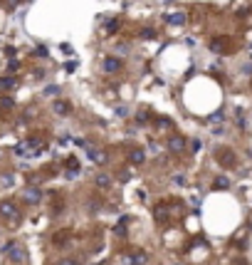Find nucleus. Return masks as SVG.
Instances as JSON below:
<instances>
[{
  "mask_svg": "<svg viewBox=\"0 0 252 265\" xmlns=\"http://www.w3.org/2000/svg\"><path fill=\"white\" fill-rule=\"evenodd\" d=\"M166 149H168L173 156H180V154H185V149H188V139H185L183 134H171V136L166 139Z\"/></svg>",
  "mask_w": 252,
  "mask_h": 265,
  "instance_id": "39448f33",
  "label": "nucleus"
},
{
  "mask_svg": "<svg viewBox=\"0 0 252 265\" xmlns=\"http://www.w3.org/2000/svg\"><path fill=\"white\" fill-rule=\"evenodd\" d=\"M153 221H156V223H161V225H166V223L171 221V203L158 201V203L153 206Z\"/></svg>",
  "mask_w": 252,
  "mask_h": 265,
  "instance_id": "0eeeda50",
  "label": "nucleus"
},
{
  "mask_svg": "<svg viewBox=\"0 0 252 265\" xmlns=\"http://www.w3.org/2000/svg\"><path fill=\"white\" fill-rule=\"evenodd\" d=\"M3 255H8V260L15 263V265H23V263L28 260V250H25V245L18 243V240H8V243L3 245Z\"/></svg>",
  "mask_w": 252,
  "mask_h": 265,
  "instance_id": "7ed1b4c3",
  "label": "nucleus"
},
{
  "mask_svg": "<svg viewBox=\"0 0 252 265\" xmlns=\"http://www.w3.org/2000/svg\"><path fill=\"white\" fill-rule=\"evenodd\" d=\"M13 183H15V176H13V174H3V176H0V186L8 188V186H13Z\"/></svg>",
  "mask_w": 252,
  "mask_h": 265,
  "instance_id": "4be33fe9",
  "label": "nucleus"
},
{
  "mask_svg": "<svg viewBox=\"0 0 252 265\" xmlns=\"http://www.w3.org/2000/svg\"><path fill=\"white\" fill-rule=\"evenodd\" d=\"M57 265H79V263H77L74 258H62V260H60Z\"/></svg>",
  "mask_w": 252,
  "mask_h": 265,
  "instance_id": "393cba45",
  "label": "nucleus"
},
{
  "mask_svg": "<svg viewBox=\"0 0 252 265\" xmlns=\"http://www.w3.org/2000/svg\"><path fill=\"white\" fill-rule=\"evenodd\" d=\"M156 127H158V129H171V119H168V117H158V119H156Z\"/></svg>",
  "mask_w": 252,
  "mask_h": 265,
  "instance_id": "5701e85b",
  "label": "nucleus"
},
{
  "mask_svg": "<svg viewBox=\"0 0 252 265\" xmlns=\"http://www.w3.org/2000/svg\"><path fill=\"white\" fill-rule=\"evenodd\" d=\"M146 260H148V255H146L144 250H136L134 255H126V263H129V265H146Z\"/></svg>",
  "mask_w": 252,
  "mask_h": 265,
  "instance_id": "2eb2a0df",
  "label": "nucleus"
},
{
  "mask_svg": "<svg viewBox=\"0 0 252 265\" xmlns=\"http://www.w3.org/2000/svg\"><path fill=\"white\" fill-rule=\"evenodd\" d=\"M136 122H139V127H144V124L153 122V117H151V112H148V109H141V112L136 114Z\"/></svg>",
  "mask_w": 252,
  "mask_h": 265,
  "instance_id": "6ab92c4d",
  "label": "nucleus"
},
{
  "mask_svg": "<svg viewBox=\"0 0 252 265\" xmlns=\"http://www.w3.org/2000/svg\"><path fill=\"white\" fill-rule=\"evenodd\" d=\"M52 112L60 114V117H67V114L72 112V104H70L67 99H55V102H52Z\"/></svg>",
  "mask_w": 252,
  "mask_h": 265,
  "instance_id": "f8f14e48",
  "label": "nucleus"
},
{
  "mask_svg": "<svg viewBox=\"0 0 252 265\" xmlns=\"http://www.w3.org/2000/svg\"><path fill=\"white\" fill-rule=\"evenodd\" d=\"M156 28H141L139 30V38H144V40H156Z\"/></svg>",
  "mask_w": 252,
  "mask_h": 265,
  "instance_id": "aec40b11",
  "label": "nucleus"
},
{
  "mask_svg": "<svg viewBox=\"0 0 252 265\" xmlns=\"http://www.w3.org/2000/svg\"><path fill=\"white\" fill-rule=\"evenodd\" d=\"M213 188H215V191H225V188H230V181H227L225 176H215V178H213Z\"/></svg>",
  "mask_w": 252,
  "mask_h": 265,
  "instance_id": "a211bd4d",
  "label": "nucleus"
},
{
  "mask_svg": "<svg viewBox=\"0 0 252 265\" xmlns=\"http://www.w3.org/2000/svg\"><path fill=\"white\" fill-rule=\"evenodd\" d=\"M111 181H114V178H111L109 174H97V176H94V186H97V188H102V191L111 188Z\"/></svg>",
  "mask_w": 252,
  "mask_h": 265,
  "instance_id": "4468645a",
  "label": "nucleus"
},
{
  "mask_svg": "<svg viewBox=\"0 0 252 265\" xmlns=\"http://www.w3.org/2000/svg\"><path fill=\"white\" fill-rule=\"evenodd\" d=\"M82 169V164H79V159L77 156H70L67 159V176H72V174H77Z\"/></svg>",
  "mask_w": 252,
  "mask_h": 265,
  "instance_id": "f3484780",
  "label": "nucleus"
},
{
  "mask_svg": "<svg viewBox=\"0 0 252 265\" xmlns=\"http://www.w3.org/2000/svg\"><path fill=\"white\" fill-rule=\"evenodd\" d=\"M8 70H10V72H18V70H20V62H18V60H10Z\"/></svg>",
  "mask_w": 252,
  "mask_h": 265,
  "instance_id": "a878e982",
  "label": "nucleus"
},
{
  "mask_svg": "<svg viewBox=\"0 0 252 265\" xmlns=\"http://www.w3.org/2000/svg\"><path fill=\"white\" fill-rule=\"evenodd\" d=\"M119 28H121V23H119V20H109V25H107L104 30H107V33H116Z\"/></svg>",
  "mask_w": 252,
  "mask_h": 265,
  "instance_id": "b1692460",
  "label": "nucleus"
},
{
  "mask_svg": "<svg viewBox=\"0 0 252 265\" xmlns=\"http://www.w3.org/2000/svg\"><path fill=\"white\" fill-rule=\"evenodd\" d=\"M129 164H131V166H144V164H146V151H144L141 146H134V149L129 151Z\"/></svg>",
  "mask_w": 252,
  "mask_h": 265,
  "instance_id": "9d476101",
  "label": "nucleus"
},
{
  "mask_svg": "<svg viewBox=\"0 0 252 265\" xmlns=\"http://www.w3.org/2000/svg\"><path fill=\"white\" fill-rule=\"evenodd\" d=\"M0 218L18 225L23 221V213H20V206L13 201V198H5V201H0Z\"/></svg>",
  "mask_w": 252,
  "mask_h": 265,
  "instance_id": "f03ea898",
  "label": "nucleus"
},
{
  "mask_svg": "<svg viewBox=\"0 0 252 265\" xmlns=\"http://www.w3.org/2000/svg\"><path fill=\"white\" fill-rule=\"evenodd\" d=\"M215 159H217V164H220L222 169H227V171H235V169L240 166L237 154H235L232 149H217V151H215Z\"/></svg>",
  "mask_w": 252,
  "mask_h": 265,
  "instance_id": "20e7f679",
  "label": "nucleus"
},
{
  "mask_svg": "<svg viewBox=\"0 0 252 265\" xmlns=\"http://www.w3.org/2000/svg\"><path fill=\"white\" fill-rule=\"evenodd\" d=\"M87 154H89V159H92L97 166H107V164H109V151H107V149H99V146H87Z\"/></svg>",
  "mask_w": 252,
  "mask_h": 265,
  "instance_id": "6e6552de",
  "label": "nucleus"
},
{
  "mask_svg": "<svg viewBox=\"0 0 252 265\" xmlns=\"http://www.w3.org/2000/svg\"><path fill=\"white\" fill-rule=\"evenodd\" d=\"M13 89H18V80H15V77H10V75L0 77V97H3V94H10Z\"/></svg>",
  "mask_w": 252,
  "mask_h": 265,
  "instance_id": "9b49d317",
  "label": "nucleus"
},
{
  "mask_svg": "<svg viewBox=\"0 0 252 265\" xmlns=\"http://www.w3.org/2000/svg\"><path fill=\"white\" fill-rule=\"evenodd\" d=\"M208 50L213 55H230V52H235V40L230 35H215V38H210Z\"/></svg>",
  "mask_w": 252,
  "mask_h": 265,
  "instance_id": "f257e3e1",
  "label": "nucleus"
},
{
  "mask_svg": "<svg viewBox=\"0 0 252 265\" xmlns=\"http://www.w3.org/2000/svg\"><path fill=\"white\" fill-rule=\"evenodd\" d=\"M65 238H70V230H62V233H55V235H52V243H55V245H65V243H67Z\"/></svg>",
  "mask_w": 252,
  "mask_h": 265,
  "instance_id": "412c9836",
  "label": "nucleus"
},
{
  "mask_svg": "<svg viewBox=\"0 0 252 265\" xmlns=\"http://www.w3.org/2000/svg\"><path fill=\"white\" fill-rule=\"evenodd\" d=\"M102 70H104L107 75H114V72H121V70H124V62H121L119 57L109 55V57H104V62H102Z\"/></svg>",
  "mask_w": 252,
  "mask_h": 265,
  "instance_id": "1a4fd4ad",
  "label": "nucleus"
},
{
  "mask_svg": "<svg viewBox=\"0 0 252 265\" xmlns=\"http://www.w3.org/2000/svg\"><path fill=\"white\" fill-rule=\"evenodd\" d=\"M23 201H25V203H30V206H37V203H42V188H40L37 183H30V186H25V188H23Z\"/></svg>",
  "mask_w": 252,
  "mask_h": 265,
  "instance_id": "423d86ee",
  "label": "nucleus"
},
{
  "mask_svg": "<svg viewBox=\"0 0 252 265\" xmlns=\"http://www.w3.org/2000/svg\"><path fill=\"white\" fill-rule=\"evenodd\" d=\"M15 107V99L10 97V94H3L0 97V112H10Z\"/></svg>",
  "mask_w": 252,
  "mask_h": 265,
  "instance_id": "dca6fc26",
  "label": "nucleus"
},
{
  "mask_svg": "<svg viewBox=\"0 0 252 265\" xmlns=\"http://www.w3.org/2000/svg\"><path fill=\"white\" fill-rule=\"evenodd\" d=\"M168 23H171V25H176V28H183V25L188 23V13H183V10L171 13V15H168Z\"/></svg>",
  "mask_w": 252,
  "mask_h": 265,
  "instance_id": "ddd939ff",
  "label": "nucleus"
}]
</instances>
